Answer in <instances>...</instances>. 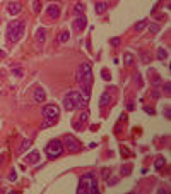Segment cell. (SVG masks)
I'll return each instance as SVG.
<instances>
[{
    "mask_svg": "<svg viewBox=\"0 0 171 194\" xmlns=\"http://www.w3.org/2000/svg\"><path fill=\"white\" fill-rule=\"evenodd\" d=\"M98 194L99 193V187H98V180H96V173L94 172H86L79 180V186H77V194Z\"/></svg>",
    "mask_w": 171,
    "mask_h": 194,
    "instance_id": "cell-1",
    "label": "cell"
},
{
    "mask_svg": "<svg viewBox=\"0 0 171 194\" xmlns=\"http://www.w3.org/2000/svg\"><path fill=\"white\" fill-rule=\"evenodd\" d=\"M84 107H86V103L82 100L81 91H68L63 98V108L67 112H72L75 108H84Z\"/></svg>",
    "mask_w": 171,
    "mask_h": 194,
    "instance_id": "cell-2",
    "label": "cell"
},
{
    "mask_svg": "<svg viewBox=\"0 0 171 194\" xmlns=\"http://www.w3.org/2000/svg\"><path fill=\"white\" fill-rule=\"evenodd\" d=\"M26 31V22L24 21H10L7 26V38L10 43H17L24 36Z\"/></svg>",
    "mask_w": 171,
    "mask_h": 194,
    "instance_id": "cell-3",
    "label": "cell"
},
{
    "mask_svg": "<svg viewBox=\"0 0 171 194\" xmlns=\"http://www.w3.org/2000/svg\"><path fill=\"white\" fill-rule=\"evenodd\" d=\"M58 115H60V110H58V107L53 103L50 105H45V108H43V117H45V122H43V129H46V127H50L51 124H55L57 122V118H58Z\"/></svg>",
    "mask_w": 171,
    "mask_h": 194,
    "instance_id": "cell-4",
    "label": "cell"
},
{
    "mask_svg": "<svg viewBox=\"0 0 171 194\" xmlns=\"http://www.w3.org/2000/svg\"><path fill=\"white\" fill-rule=\"evenodd\" d=\"M75 79L77 83H91L92 84V67L89 62H82L75 70Z\"/></svg>",
    "mask_w": 171,
    "mask_h": 194,
    "instance_id": "cell-5",
    "label": "cell"
},
{
    "mask_svg": "<svg viewBox=\"0 0 171 194\" xmlns=\"http://www.w3.org/2000/svg\"><path fill=\"white\" fill-rule=\"evenodd\" d=\"M45 153H46V156L50 160L58 158L62 153H63V143H62L60 139H51L46 144V148H45Z\"/></svg>",
    "mask_w": 171,
    "mask_h": 194,
    "instance_id": "cell-6",
    "label": "cell"
},
{
    "mask_svg": "<svg viewBox=\"0 0 171 194\" xmlns=\"http://www.w3.org/2000/svg\"><path fill=\"white\" fill-rule=\"evenodd\" d=\"M63 143H65V150L68 153H77L81 150V143H79V139H75L72 134H67L65 138H63Z\"/></svg>",
    "mask_w": 171,
    "mask_h": 194,
    "instance_id": "cell-7",
    "label": "cell"
},
{
    "mask_svg": "<svg viewBox=\"0 0 171 194\" xmlns=\"http://www.w3.org/2000/svg\"><path fill=\"white\" fill-rule=\"evenodd\" d=\"M81 84V95H82V100H84V103L87 105L89 103V98H91V83H79Z\"/></svg>",
    "mask_w": 171,
    "mask_h": 194,
    "instance_id": "cell-8",
    "label": "cell"
},
{
    "mask_svg": "<svg viewBox=\"0 0 171 194\" xmlns=\"http://www.w3.org/2000/svg\"><path fill=\"white\" fill-rule=\"evenodd\" d=\"M86 26H87V19H86V16H79V17L74 19V22H72V28L77 29V31L86 29Z\"/></svg>",
    "mask_w": 171,
    "mask_h": 194,
    "instance_id": "cell-9",
    "label": "cell"
},
{
    "mask_svg": "<svg viewBox=\"0 0 171 194\" xmlns=\"http://www.w3.org/2000/svg\"><path fill=\"white\" fill-rule=\"evenodd\" d=\"M33 100L36 101V103H43V101L46 100V93H45V90H43L41 86H38V88L34 90V93H33Z\"/></svg>",
    "mask_w": 171,
    "mask_h": 194,
    "instance_id": "cell-10",
    "label": "cell"
},
{
    "mask_svg": "<svg viewBox=\"0 0 171 194\" xmlns=\"http://www.w3.org/2000/svg\"><path fill=\"white\" fill-rule=\"evenodd\" d=\"M9 14L10 16H17L21 12V10H22V4H21V2H17V0H12V2H10V4H9Z\"/></svg>",
    "mask_w": 171,
    "mask_h": 194,
    "instance_id": "cell-11",
    "label": "cell"
},
{
    "mask_svg": "<svg viewBox=\"0 0 171 194\" xmlns=\"http://www.w3.org/2000/svg\"><path fill=\"white\" fill-rule=\"evenodd\" d=\"M87 118H89V110H82V112H81V115H79V118H77V120L74 122V127H75V129H81L82 124H84Z\"/></svg>",
    "mask_w": 171,
    "mask_h": 194,
    "instance_id": "cell-12",
    "label": "cell"
},
{
    "mask_svg": "<svg viewBox=\"0 0 171 194\" xmlns=\"http://www.w3.org/2000/svg\"><path fill=\"white\" fill-rule=\"evenodd\" d=\"M46 16L53 17V19H57V17L60 16V7H58V5H55V4H50V5L46 7Z\"/></svg>",
    "mask_w": 171,
    "mask_h": 194,
    "instance_id": "cell-13",
    "label": "cell"
},
{
    "mask_svg": "<svg viewBox=\"0 0 171 194\" xmlns=\"http://www.w3.org/2000/svg\"><path fill=\"white\" fill-rule=\"evenodd\" d=\"M24 161H26V163H38V161H40V151H38V150L31 151L26 158H24Z\"/></svg>",
    "mask_w": 171,
    "mask_h": 194,
    "instance_id": "cell-14",
    "label": "cell"
},
{
    "mask_svg": "<svg viewBox=\"0 0 171 194\" xmlns=\"http://www.w3.org/2000/svg\"><path fill=\"white\" fill-rule=\"evenodd\" d=\"M36 40H38L40 45H43V43L46 41V29H45V28H38V31H36Z\"/></svg>",
    "mask_w": 171,
    "mask_h": 194,
    "instance_id": "cell-15",
    "label": "cell"
},
{
    "mask_svg": "<svg viewBox=\"0 0 171 194\" xmlns=\"http://www.w3.org/2000/svg\"><path fill=\"white\" fill-rule=\"evenodd\" d=\"M111 103V96L109 93H103L101 95V100H99V107H106V105Z\"/></svg>",
    "mask_w": 171,
    "mask_h": 194,
    "instance_id": "cell-16",
    "label": "cell"
},
{
    "mask_svg": "<svg viewBox=\"0 0 171 194\" xmlns=\"http://www.w3.org/2000/svg\"><path fill=\"white\" fill-rule=\"evenodd\" d=\"M106 9H108V2H98L96 4V12L98 14H103Z\"/></svg>",
    "mask_w": 171,
    "mask_h": 194,
    "instance_id": "cell-17",
    "label": "cell"
},
{
    "mask_svg": "<svg viewBox=\"0 0 171 194\" xmlns=\"http://www.w3.org/2000/svg\"><path fill=\"white\" fill-rule=\"evenodd\" d=\"M68 40H70V33L68 31H62L58 35V43H67Z\"/></svg>",
    "mask_w": 171,
    "mask_h": 194,
    "instance_id": "cell-18",
    "label": "cell"
},
{
    "mask_svg": "<svg viewBox=\"0 0 171 194\" xmlns=\"http://www.w3.org/2000/svg\"><path fill=\"white\" fill-rule=\"evenodd\" d=\"M157 58H159V60H166V58H168V50L163 48V47H159V48H157Z\"/></svg>",
    "mask_w": 171,
    "mask_h": 194,
    "instance_id": "cell-19",
    "label": "cell"
},
{
    "mask_svg": "<svg viewBox=\"0 0 171 194\" xmlns=\"http://www.w3.org/2000/svg\"><path fill=\"white\" fill-rule=\"evenodd\" d=\"M31 144H33V141H31V139H24V141L21 143V146H19V153H24Z\"/></svg>",
    "mask_w": 171,
    "mask_h": 194,
    "instance_id": "cell-20",
    "label": "cell"
},
{
    "mask_svg": "<svg viewBox=\"0 0 171 194\" xmlns=\"http://www.w3.org/2000/svg\"><path fill=\"white\" fill-rule=\"evenodd\" d=\"M147 24H149V22H147V19H144V21H139L135 26H134V29H135V31H142V29L147 28Z\"/></svg>",
    "mask_w": 171,
    "mask_h": 194,
    "instance_id": "cell-21",
    "label": "cell"
},
{
    "mask_svg": "<svg viewBox=\"0 0 171 194\" xmlns=\"http://www.w3.org/2000/svg\"><path fill=\"white\" fill-rule=\"evenodd\" d=\"M166 165V161H164V158L163 156H157L156 158V161H154V167H156V170H161L163 167Z\"/></svg>",
    "mask_w": 171,
    "mask_h": 194,
    "instance_id": "cell-22",
    "label": "cell"
},
{
    "mask_svg": "<svg viewBox=\"0 0 171 194\" xmlns=\"http://www.w3.org/2000/svg\"><path fill=\"white\" fill-rule=\"evenodd\" d=\"M132 173V165H128V163H125V165L122 167V175L125 177V175H130Z\"/></svg>",
    "mask_w": 171,
    "mask_h": 194,
    "instance_id": "cell-23",
    "label": "cell"
},
{
    "mask_svg": "<svg viewBox=\"0 0 171 194\" xmlns=\"http://www.w3.org/2000/svg\"><path fill=\"white\" fill-rule=\"evenodd\" d=\"M123 60H125L127 65H130V64H134V55H132V53H125V55H123Z\"/></svg>",
    "mask_w": 171,
    "mask_h": 194,
    "instance_id": "cell-24",
    "label": "cell"
},
{
    "mask_svg": "<svg viewBox=\"0 0 171 194\" xmlns=\"http://www.w3.org/2000/svg\"><path fill=\"white\" fill-rule=\"evenodd\" d=\"M101 77L104 79V81H111V74H109L106 69H103V70H101Z\"/></svg>",
    "mask_w": 171,
    "mask_h": 194,
    "instance_id": "cell-25",
    "label": "cell"
},
{
    "mask_svg": "<svg viewBox=\"0 0 171 194\" xmlns=\"http://www.w3.org/2000/svg\"><path fill=\"white\" fill-rule=\"evenodd\" d=\"M152 86H154V88H159V86H161V77L159 76L152 77Z\"/></svg>",
    "mask_w": 171,
    "mask_h": 194,
    "instance_id": "cell-26",
    "label": "cell"
},
{
    "mask_svg": "<svg viewBox=\"0 0 171 194\" xmlns=\"http://www.w3.org/2000/svg\"><path fill=\"white\" fill-rule=\"evenodd\" d=\"M150 28V33L152 35H156V33H159V24H147Z\"/></svg>",
    "mask_w": 171,
    "mask_h": 194,
    "instance_id": "cell-27",
    "label": "cell"
},
{
    "mask_svg": "<svg viewBox=\"0 0 171 194\" xmlns=\"http://www.w3.org/2000/svg\"><path fill=\"white\" fill-rule=\"evenodd\" d=\"M40 9H41L40 0H33V10H34V12H40Z\"/></svg>",
    "mask_w": 171,
    "mask_h": 194,
    "instance_id": "cell-28",
    "label": "cell"
},
{
    "mask_svg": "<svg viewBox=\"0 0 171 194\" xmlns=\"http://www.w3.org/2000/svg\"><path fill=\"white\" fill-rule=\"evenodd\" d=\"M101 177H103V180H106L109 177V168H103L101 170Z\"/></svg>",
    "mask_w": 171,
    "mask_h": 194,
    "instance_id": "cell-29",
    "label": "cell"
},
{
    "mask_svg": "<svg viewBox=\"0 0 171 194\" xmlns=\"http://www.w3.org/2000/svg\"><path fill=\"white\" fill-rule=\"evenodd\" d=\"M142 62L144 64H149L150 62V55H149V53H142Z\"/></svg>",
    "mask_w": 171,
    "mask_h": 194,
    "instance_id": "cell-30",
    "label": "cell"
},
{
    "mask_svg": "<svg viewBox=\"0 0 171 194\" xmlns=\"http://www.w3.org/2000/svg\"><path fill=\"white\" fill-rule=\"evenodd\" d=\"M15 177H17L15 170H10V173H9V179H10V182H15Z\"/></svg>",
    "mask_w": 171,
    "mask_h": 194,
    "instance_id": "cell-31",
    "label": "cell"
},
{
    "mask_svg": "<svg viewBox=\"0 0 171 194\" xmlns=\"http://www.w3.org/2000/svg\"><path fill=\"white\" fill-rule=\"evenodd\" d=\"M74 10H75V12H82V10H84V5H82V4H75Z\"/></svg>",
    "mask_w": 171,
    "mask_h": 194,
    "instance_id": "cell-32",
    "label": "cell"
},
{
    "mask_svg": "<svg viewBox=\"0 0 171 194\" xmlns=\"http://www.w3.org/2000/svg\"><path fill=\"white\" fill-rule=\"evenodd\" d=\"M116 182H118V177H111V179H109V182H108V186H115Z\"/></svg>",
    "mask_w": 171,
    "mask_h": 194,
    "instance_id": "cell-33",
    "label": "cell"
},
{
    "mask_svg": "<svg viewBox=\"0 0 171 194\" xmlns=\"http://www.w3.org/2000/svg\"><path fill=\"white\" fill-rule=\"evenodd\" d=\"M118 43H120V38H111V45L113 47H118Z\"/></svg>",
    "mask_w": 171,
    "mask_h": 194,
    "instance_id": "cell-34",
    "label": "cell"
},
{
    "mask_svg": "<svg viewBox=\"0 0 171 194\" xmlns=\"http://www.w3.org/2000/svg\"><path fill=\"white\" fill-rule=\"evenodd\" d=\"M5 163V153H0V167Z\"/></svg>",
    "mask_w": 171,
    "mask_h": 194,
    "instance_id": "cell-35",
    "label": "cell"
},
{
    "mask_svg": "<svg viewBox=\"0 0 171 194\" xmlns=\"http://www.w3.org/2000/svg\"><path fill=\"white\" fill-rule=\"evenodd\" d=\"M135 81H137L139 86H142V77H140V74H137V76H135Z\"/></svg>",
    "mask_w": 171,
    "mask_h": 194,
    "instance_id": "cell-36",
    "label": "cell"
},
{
    "mask_svg": "<svg viewBox=\"0 0 171 194\" xmlns=\"http://www.w3.org/2000/svg\"><path fill=\"white\" fill-rule=\"evenodd\" d=\"M144 110L147 112V113H149V115H154V113H156V112L152 110V108H150V107H145V108H144Z\"/></svg>",
    "mask_w": 171,
    "mask_h": 194,
    "instance_id": "cell-37",
    "label": "cell"
},
{
    "mask_svg": "<svg viewBox=\"0 0 171 194\" xmlns=\"http://www.w3.org/2000/svg\"><path fill=\"white\" fill-rule=\"evenodd\" d=\"M14 76L21 77V76H22V70H21V69H14Z\"/></svg>",
    "mask_w": 171,
    "mask_h": 194,
    "instance_id": "cell-38",
    "label": "cell"
},
{
    "mask_svg": "<svg viewBox=\"0 0 171 194\" xmlns=\"http://www.w3.org/2000/svg\"><path fill=\"white\" fill-rule=\"evenodd\" d=\"M163 90H164V93H170V90H171L170 83H166V84H164V88H163Z\"/></svg>",
    "mask_w": 171,
    "mask_h": 194,
    "instance_id": "cell-39",
    "label": "cell"
},
{
    "mask_svg": "<svg viewBox=\"0 0 171 194\" xmlns=\"http://www.w3.org/2000/svg\"><path fill=\"white\" fill-rule=\"evenodd\" d=\"M152 98H154V100H157V98H159V91H157V90L152 91Z\"/></svg>",
    "mask_w": 171,
    "mask_h": 194,
    "instance_id": "cell-40",
    "label": "cell"
},
{
    "mask_svg": "<svg viewBox=\"0 0 171 194\" xmlns=\"http://www.w3.org/2000/svg\"><path fill=\"white\" fill-rule=\"evenodd\" d=\"M164 115L170 118V115H171V113H170V107H166V108H164Z\"/></svg>",
    "mask_w": 171,
    "mask_h": 194,
    "instance_id": "cell-41",
    "label": "cell"
},
{
    "mask_svg": "<svg viewBox=\"0 0 171 194\" xmlns=\"http://www.w3.org/2000/svg\"><path fill=\"white\" fill-rule=\"evenodd\" d=\"M0 57H5V52L4 50H0Z\"/></svg>",
    "mask_w": 171,
    "mask_h": 194,
    "instance_id": "cell-42",
    "label": "cell"
}]
</instances>
